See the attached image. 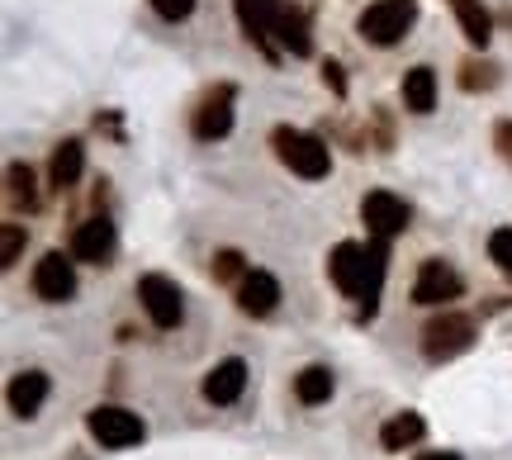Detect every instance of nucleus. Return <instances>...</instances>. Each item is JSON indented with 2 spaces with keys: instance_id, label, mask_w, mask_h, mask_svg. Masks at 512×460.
Segmentation results:
<instances>
[{
  "instance_id": "nucleus-1",
  "label": "nucleus",
  "mask_w": 512,
  "mask_h": 460,
  "mask_svg": "<svg viewBox=\"0 0 512 460\" xmlns=\"http://www.w3.org/2000/svg\"><path fill=\"white\" fill-rule=\"evenodd\" d=\"M384 266H389V252H384V238L375 242H337L328 257V276L332 285L342 290L347 299H361L366 313L375 309L384 285Z\"/></svg>"
},
{
  "instance_id": "nucleus-2",
  "label": "nucleus",
  "mask_w": 512,
  "mask_h": 460,
  "mask_svg": "<svg viewBox=\"0 0 512 460\" xmlns=\"http://www.w3.org/2000/svg\"><path fill=\"white\" fill-rule=\"evenodd\" d=\"M271 143H275V157L290 166L294 176H304V181H323L332 171L328 143L313 138V133H299V129H290V124H280V129L271 133Z\"/></svg>"
},
{
  "instance_id": "nucleus-3",
  "label": "nucleus",
  "mask_w": 512,
  "mask_h": 460,
  "mask_svg": "<svg viewBox=\"0 0 512 460\" xmlns=\"http://www.w3.org/2000/svg\"><path fill=\"white\" fill-rule=\"evenodd\" d=\"M413 19H418V0H375V5H366V15H361L356 29L375 48H394L399 38H408Z\"/></svg>"
},
{
  "instance_id": "nucleus-4",
  "label": "nucleus",
  "mask_w": 512,
  "mask_h": 460,
  "mask_svg": "<svg viewBox=\"0 0 512 460\" xmlns=\"http://www.w3.org/2000/svg\"><path fill=\"white\" fill-rule=\"evenodd\" d=\"M470 347H475V318H465V313H441L422 328V356L427 361H451Z\"/></svg>"
},
{
  "instance_id": "nucleus-5",
  "label": "nucleus",
  "mask_w": 512,
  "mask_h": 460,
  "mask_svg": "<svg viewBox=\"0 0 512 460\" xmlns=\"http://www.w3.org/2000/svg\"><path fill=\"white\" fill-rule=\"evenodd\" d=\"M86 432H91L100 446H110V451H124V446H138L147 437V427L138 413H128L119 404H100L86 413Z\"/></svg>"
},
{
  "instance_id": "nucleus-6",
  "label": "nucleus",
  "mask_w": 512,
  "mask_h": 460,
  "mask_svg": "<svg viewBox=\"0 0 512 460\" xmlns=\"http://www.w3.org/2000/svg\"><path fill=\"white\" fill-rule=\"evenodd\" d=\"M138 299H143V309H147V318L157 323V328H176L185 318V295H181V285L171 276H143L138 280Z\"/></svg>"
},
{
  "instance_id": "nucleus-7",
  "label": "nucleus",
  "mask_w": 512,
  "mask_h": 460,
  "mask_svg": "<svg viewBox=\"0 0 512 460\" xmlns=\"http://www.w3.org/2000/svg\"><path fill=\"white\" fill-rule=\"evenodd\" d=\"M408 204L399 195H389V190H370L366 200H361V223L370 228V238H399L403 228H408Z\"/></svg>"
},
{
  "instance_id": "nucleus-8",
  "label": "nucleus",
  "mask_w": 512,
  "mask_h": 460,
  "mask_svg": "<svg viewBox=\"0 0 512 460\" xmlns=\"http://www.w3.org/2000/svg\"><path fill=\"white\" fill-rule=\"evenodd\" d=\"M76 257H62V252H48V257L34 266V295L48 299V304H67L76 295Z\"/></svg>"
},
{
  "instance_id": "nucleus-9",
  "label": "nucleus",
  "mask_w": 512,
  "mask_h": 460,
  "mask_svg": "<svg viewBox=\"0 0 512 460\" xmlns=\"http://www.w3.org/2000/svg\"><path fill=\"white\" fill-rule=\"evenodd\" d=\"M451 299H460V276L446 261H422L418 280H413V304L437 309V304H451Z\"/></svg>"
},
{
  "instance_id": "nucleus-10",
  "label": "nucleus",
  "mask_w": 512,
  "mask_h": 460,
  "mask_svg": "<svg viewBox=\"0 0 512 460\" xmlns=\"http://www.w3.org/2000/svg\"><path fill=\"white\" fill-rule=\"evenodd\" d=\"M275 10H280V0H238L242 34L252 38L266 57H280V43H275Z\"/></svg>"
},
{
  "instance_id": "nucleus-11",
  "label": "nucleus",
  "mask_w": 512,
  "mask_h": 460,
  "mask_svg": "<svg viewBox=\"0 0 512 460\" xmlns=\"http://www.w3.org/2000/svg\"><path fill=\"white\" fill-rule=\"evenodd\" d=\"M195 138L200 143H219V138H228V129H233V86H219V91L204 100L200 110H195Z\"/></svg>"
},
{
  "instance_id": "nucleus-12",
  "label": "nucleus",
  "mask_w": 512,
  "mask_h": 460,
  "mask_svg": "<svg viewBox=\"0 0 512 460\" xmlns=\"http://www.w3.org/2000/svg\"><path fill=\"white\" fill-rule=\"evenodd\" d=\"M72 257L76 261H91V266H105L114 257V223L110 219H86L76 223L72 233Z\"/></svg>"
},
{
  "instance_id": "nucleus-13",
  "label": "nucleus",
  "mask_w": 512,
  "mask_h": 460,
  "mask_svg": "<svg viewBox=\"0 0 512 460\" xmlns=\"http://www.w3.org/2000/svg\"><path fill=\"white\" fill-rule=\"evenodd\" d=\"M275 43H280V53H290V57L313 53L309 15H304L299 5H290V0H280V10H275Z\"/></svg>"
},
{
  "instance_id": "nucleus-14",
  "label": "nucleus",
  "mask_w": 512,
  "mask_h": 460,
  "mask_svg": "<svg viewBox=\"0 0 512 460\" xmlns=\"http://www.w3.org/2000/svg\"><path fill=\"white\" fill-rule=\"evenodd\" d=\"M242 389H247V361H238V356L219 361V366L204 375V399H209V404H219V408L238 404Z\"/></svg>"
},
{
  "instance_id": "nucleus-15",
  "label": "nucleus",
  "mask_w": 512,
  "mask_h": 460,
  "mask_svg": "<svg viewBox=\"0 0 512 460\" xmlns=\"http://www.w3.org/2000/svg\"><path fill=\"white\" fill-rule=\"evenodd\" d=\"M275 304H280V280L271 271H247L238 280V309L247 318H266V313H275Z\"/></svg>"
},
{
  "instance_id": "nucleus-16",
  "label": "nucleus",
  "mask_w": 512,
  "mask_h": 460,
  "mask_svg": "<svg viewBox=\"0 0 512 460\" xmlns=\"http://www.w3.org/2000/svg\"><path fill=\"white\" fill-rule=\"evenodd\" d=\"M43 399H48V375L43 370H24V375L10 380V413L15 418H34Z\"/></svg>"
},
{
  "instance_id": "nucleus-17",
  "label": "nucleus",
  "mask_w": 512,
  "mask_h": 460,
  "mask_svg": "<svg viewBox=\"0 0 512 460\" xmlns=\"http://www.w3.org/2000/svg\"><path fill=\"white\" fill-rule=\"evenodd\" d=\"M403 110H413V114L437 110V72L432 67H408L403 72Z\"/></svg>"
},
{
  "instance_id": "nucleus-18",
  "label": "nucleus",
  "mask_w": 512,
  "mask_h": 460,
  "mask_svg": "<svg viewBox=\"0 0 512 460\" xmlns=\"http://www.w3.org/2000/svg\"><path fill=\"white\" fill-rule=\"evenodd\" d=\"M422 437H427L422 413H394V418L380 427V446H384V451H408V446H418Z\"/></svg>"
},
{
  "instance_id": "nucleus-19",
  "label": "nucleus",
  "mask_w": 512,
  "mask_h": 460,
  "mask_svg": "<svg viewBox=\"0 0 512 460\" xmlns=\"http://www.w3.org/2000/svg\"><path fill=\"white\" fill-rule=\"evenodd\" d=\"M451 5H456L460 34L470 38L475 48H484V43H489V34H494V19H489V10H484V0H451Z\"/></svg>"
},
{
  "instance_id": "nucleus-20",
  "label": "nucleus",
  "mask_w": 512,
  "mask_h": 460,
  "mask_svg": "<svg viewBox=\"0 0 512 460\" xmlns=\"http://www.w3.org/2000/svg\"><path fill=\"white\" fill-rule=\"evenodd\" d=\"M294 399L299 404H328L332 399V370L328 366H304L294 375Z\"/></svg>"
},
{
  "instance_id": "nucleus-21",
  "label": "nucleus",
  "mask_w": 512,
  "mask_h": 460,
  "mask_svg": "<svg viewBox=\"0 0 512 460\" xmlns=\"http://www.w3.org/2000/svg\"><path fill=\"white\" fill-rule=\"evenodd\" d=\"M81 171H86V148H81L76 138H67V143L53 152V185L57 190H72V185L81 181Z\"/></svg>"
},
{
  "instance_id": "nucleus-22",
  "label": "nucleus",
  "mask_w": 512,
  "mask_h": 460,
  "mask_svg": "<svg viewBox=\"0 0 512 460\" xmlns=\"http://www.w3.org/2000/svg\"><path fill=\"white\" fill-rule=\"evenodd\" d=\"M10 200H19L24 209H34L38 204V190H34V171L24 162H15L10 166Z\"/></svg>"
},
{
  "instance_id": "nucleus-23",
  "label": "nucleus",
  "mask_w": 512,
  "mask_h": 460,
  "mask_svg": "<svg viewBox=\"0 0 512 460\" xmlns=\"http://www.w3.org/2000/svg\"><path fill=\"white\" fill-rule=\"evenodd\" d=\"M494 81H498L494 62H465V67H460V86H465V91H489Z\"/></svg>"
},
{
  "instance_id": "nucleus-24",
  "label": "nucleus",
  "mask_w": 512,
  "mask_h": 460,
  "mask_svg": "<svg viewBox=\"0 0 512 460\" xmlns=\"http://www.w3.org/2000/svg\"><path fill=\"white\" fill-rule=\"evenodd\" d=\"M24 242H29V233H24L19 223H5V228H0V266H15L19 252H24Z\"/></svg>"
},
{
  "instance_id": "nucleus-25",
  "label": "nucleus",
  "mask_w": 512,
  "mask_h": 460,
  "mask_svg": "<svg viewBox=\"0 0 512 460\" xmlns=\"http://www.w3.org/2000/svg\"><path fill=\"white\" fill-rule=\"evenodd\" d=\"M489 257H494L498 271H508L512 276V228H498L494 238H489Z\"/></svg>"
},
{
  "instance_id": "nucleus-26",
  "label": "nucleus",
  "mask_w": 512,
  "mask_h": 460,
  "mask_svg": "<svg viewBox=\"0 0 512 460\" xmlns=\"http://www.w3.org/2000/svg\"><path fill=\"white\" fill-rule=\"evenodd\" d=\"M214 276H219V280H242V276H247L238 252H219V257H214Z\"/></svg>"
},
{
  "instance_id": "nucleus-27",
  "label": "nucleus",
  "mask_w": 512,
  "mask_h": 460,
  "mask_svg": "<svg viewBox=\"0 0 512 460\" xmlns=\"http://www.w3.org/2000/svg\"><path fill=\"white\" fill-rule=\"evenodd\" d=\"M152 10H157L162 19H171V24H176V19H185L190 10H195V0H152Z\"/></svg>"
},
{
  "instance_id": "nucleus-28",
  "label": "nucleus",
  "mask_w": 512,
  "mask_h": 460,
  "mask_svg": "<svg viewBox=\"0 0 512 460\" xmlns=\"http://www.w3.org/2000/svg\"><path fill=\"white\" fill-rule=\"evenodd\" d=\"M323 81L332 86V95H347V76H342V62H323Z\"/></svg>"
},
{
  "instance_id": "nucleus-29",
  "label": "nucleus",
  "mask_w": 512,
  "mask_h": 460,
  "mask_svg": "<svg viewBox=\"0 0 512 460\" xmlns=\"http://www.w3.org/2000/svg\"><path fill=\"white\" fill-rule=\"evenodd\" d=\"M494 143H498V152H503V162H512V119H503L494 129Z\"/></svg>"
},
{
  "instance_id": "nucleus-30",
  "label": "nucleus",
  "mask_w": 512,
  "mask_h": 460,
  "mask_svg": "<svg viewBox=\"0 0 512 460\" xmlns=\"http://www.w3.org/2000/svg\"><path fill=\"white\" fill-rule=\"evenodd\" d=\"M418 460H460L456 451H427V456H418Z\"/></svg>"
}]
</instances>
